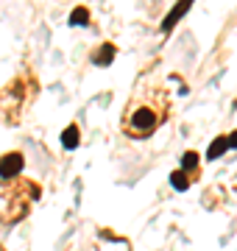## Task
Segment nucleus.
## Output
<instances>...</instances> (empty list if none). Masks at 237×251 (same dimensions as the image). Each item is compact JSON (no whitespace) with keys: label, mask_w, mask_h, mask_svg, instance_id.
<instances>
[{"label":"nucleus","mask_w":237,"mask_h":251,"mask_svg":"<svg viewBox=\"0 0 237 251\" xmlns=\"http://www.w3.org/2000/svg\"><path fill=\"white\" fill-rule=\"evenodd\" d=\"M170 112V92L162 84L140 81V87L131 92V98L123 112V131L131 140H145L167 120Z\"/></svg>","instance_id":"nucleus-1"},{"label":"nucleus","mask_w":237,"mask_h":251,"mask_svg":"<svg viewBox=\"0 0 237 251\" xmlns=\"http://www.w3.org/2000/svg\"><path fill=\"white\" fill-rule=\"evenodd\" d=\"M198 159H201V156H198L195 151H187V153H184V159H182V173H184V176H187L190 181L201 176V165H198Z\"/></svg>","instance_id":"nucleus-3"},{"label":"nucleus","mask_w":237,"mask_h":251,"mask_svg":"<svg viewBox=\"0 0 237 251\" xmlns=\"http://www.w3.org/2000/svg\"><path fill=\"white\" fill-rule=\"evenodd\" d=\"M223 151H229V140H226V137H218V140L210 145V151H207V159H218Z\"/></svg>","instance_id":"nucleus-7"},{"label":"nucleus","mask_w":237,"mask_h":251,"mask_svg":"<svg viewBox=\"0 0 237 251\" xmlns=\"http://www.w3.org/2000/svg\"><path fill=\"white\" fill-rule=\"evenodd\" d=\"M226 140H229V148H237V131H235V134H229Z\"/></svg>","instance_id":"nucleus-10"},{"label":"nucleus","mask_w":237,"mask_h":251,"mask_svg":"<svg viewBox=\"0 0 237 251\" xmlns=\"http://www.w3.org/2000/svg\"><path fill=\"white\" fill-rule=\"evenodd\" d=\"M81 23H90V11L84 9V6H78V9L70 14V25H81Z\"/></svg>","instance_id":"nucleus-9"},{"label":"nucleus","mask_w":237,"mask_h":251,"mask_svg":"<svg viewBox=\"0 0 237 251\" xmlns=\"http://www.w3.org/2000/svg\"><path fill=\"white\" fill-rule=\"evenodd\" d=\"M62 145L64 148H70V151H73V148H78V126H67V131H64L62 134Z\"/></svg>","instance_id":"nucleus-5"},{"label":"nucleus","mask_w":237,"mask_h":251,"mask_svg":"<svg viewBox=\"0 0 237 251\" xmlns=\"http://www.w3.org/2000/svg\"><path fill=\"white\" fill-rule=\"evenodd\" d=\"M90 59H92V64H109L115 59V45H100V50H95Z\"/></svg>","instance_id":"nucleus-4"},{"label":"nucleus","mask_w":237,"mask_h":251,"mask_svg":"<svg viewBox=\"0 0 237 251\" xmlns=\"http://www.w3.org/2000/svg\"><path fill=\"white\" fill-rule=\"evenodd\" d=\"M170 184H173L176 190H187V187H190V179H187L182 171H173V173H170Z\"/></svg>","instance_id":"nucleus-8"},{"label":"nucleus","mask_w":237,"mask_h":251,"mask_svg":"<svg viewBox=\"0 0 237 251\" xmlns=\"http://www.w3.org/2000/svg\"><path fill=\"white\" fill-rule=\"evenodd\" d=\"M184 11H190V3H182L179 9H173V11H170V14H167V17H165V23H162V31H165V34H167V31L173 28V23H176V20H179V17H182Z\"/></svg>","instance_id":"nucleus-6"},{"label":"nucleus","mask_w":237,"mask_h":251,"mask_svg":"<svg viewBox=\"0 0 237 251\" xmlns=\"http://www.w3.org/2000/svg\"><path fill=\"white\" fill-rule=\"evenodd\" d=\"M23 165H25V156H23V153H17V151L0 156V179H3V181L14 179V176L23 171Z\"/></svg>","instance_id":"nucleus-2"}]
</instances>
